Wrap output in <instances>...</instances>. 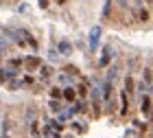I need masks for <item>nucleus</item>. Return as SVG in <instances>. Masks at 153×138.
<instances>
[{
  "label": "nucleus",
  "instance_id": "nucleus-16",
  "mask_svg": "<svg viewBox=\"0 0 153 138\" xmlns=\"http://www.w3.org/2000/svg\"><path fill=\"white\" fill-rule=\"evenodd\" d=\"M48 75H53V68H48V66H44V68H42V77H48Z\"/></svg>",
  "mask_w": 153,
  "mask_h": 138
},
{
  "label": "nucleus",
  "instance_id": "nucleus-19",
  "mask_svg": "<svg viewBox=\"0 0 153 138\" xmlns=\"http://www.w3.org/2000/svg\"><path fill=\"white\" fill-rule=\"evenodd\" d=\"M39 7H44V9H46V7H48V0H39Z\"/></svg>",
  "mask_w": 153,
  "mask_h": 138
},
{
  "label": "nucleus",
  "instance_id": "nucleus-8",
  "mask_svg": "<svg viewBox=\"0 0 153 138\" xmlns=\"http://www.w3.org/2000/svg\"><path fill=\"white\" fill-rule=\"evenodd\" d=\"M24 64H26V68H29V70H33V68H37V66H39V59H37V57H29V59L24 61Z\"/></svg>",
  "mask_w": 153,
  "mask_h": 138
},
{
  "label": "nucleus",
  "instance_id": "nucleus-20",
  "mask_svg": "<svg viewBox=\"0 0 153 138\" xmlns=\"http://www.w3.org/2000/svg\"><path fill=\"white\" fill-rule=\"evenodd\" d=\"M144 2H147V4H151V2H153V0H144Z\"/></svg>",
  "mask_w": 153,
  "mask_h": 138
},
{
  "label": "nucleus",
  "instance_id": "nucleus-6",
  "mask_svg": "<svg viewBox=\"0 0 153 138\" xmlns=\"http://www.w3.org/2000/svg\"><path fill=\"white\" fill-rule=\"evenodd\" d=\"M125 92L134 94V77H131V75H127V79H125Z\"/></svg>",
  "mask_w": 153,
  "mask_h": 138
},
{
  "label": "nucleus",
  "instance_id": "nucleus-13",
  "mask_svg": "<svg viewBox=\"0 0 153 138\" xmlns=\"http://www.w3.org/2000/svg\"><path fill=\"white\" fill-rule=\"evenodd\" d=\"M48 107H51V112H59V110H61V105L57 101H51V103H48Z\"/></svg>",
  "mask_w": 153,
  "mask_h": 138
},
{
  "label": "nucleus",
  "instance_id": "nucleus-5",
  "mask_svg": "<svg viewBox=\"0 0 153 138\" xmlns=\"http://www.w3.org/2000/svg\"><path fill=\"white\" fill-rule=\"evenodd\" d=\"M64 99H66V101H70V103L76 101V92H74V88H70V86L64 88Z\"/></svg>",
  "mask_w": 153,
  "mask_h": 138
},
{
  "label": "nucleus",
  "instance_id": "nucleus-1",
  "mask_svg": "<svg viewBox=\"0 0 153 138\" xmlns=\"http://www.w3.org/2000/svg\"><path fill=\"white\" fill-rule=\"evenodd\" d=\"M101 94H103V90L99 86H94L92 88V101H94V116L96 119L101 116Z\"/></svg>",
  "mask_w": 153,
  "mask_h": 138
},
{
  "label": "nucleus",
  "instance_id": "nucleus-2",
  "mask_svg": "<svg viewBox=\"0 0 153 138\" xmlns=\"http://www.w3.org/2000/svg\"><path fill=\"white\" fill-rule=\"evenodd\" d=\"M99 40H101V26H92V31H90V51L99 48Z\"/></svg>",
  "mask_w": 153,
  "mask_h": 138
},
{
  "label": "nucleus",
  "instance_id": "nucleus-14",
  "mask_svg": "<svg viewBox=\"0 0 153 138\" xmlns=\"http://www.w3.org/2000/svg\"><path fill=\"white\" fill-rule=\"evenodd\" d=\"M4 81H9V75H7V68L4 70L0 68V84H4Z\"/></svg>",
  "mask_w": 153,
  "mask_h": 138
},
{
  "label": "nucleus",
  "instance_id": "nucleus-3",
  "mask_svg": "<svg viewBox=\"0 0 153 138\" xmlns=\"http://www.w3.org/2000/svg\"><path fill=\"white\" fill-rule=\"evenodd\" d=\"M109 59H112V46H103V51H101V59H99V66L101 68H105L109 64Z\"/></svg>",
  "mask_w": 153,
  "mask_h": 138
},
{
  "label": "nucleus",
  "instance_id": "nucleus-4",
  "mask_svg": "<svg viewBox=\"0 0 153 138\" xmlns=\"http://www.w3.org/2000/svg\"><path fill=\"white\" fill-rule=\"evenodd\" d=\"M127 110H129V94L127 92H120V114H127Z\"/></svg>",
  "mask_w": 153,
  "mask_h": 138
},
{
  "label": "nucleus",
  "instance_id": "nucleus-9",
  "mask_svg": "<svg viewBox=\"0 0 153 138\" xmlns=\"http://www.w3.org/2000/svg\"><path fill=\"white\" fill-rule=\"evenodd\" d=\"M142 112L144 114H149V110H151V99H149V96H142Z\"/></svg>",
  "mask_w": 153,
  "mask_h": 138
},
{
  "label": "nucleus",
  "instance_id": "nucleus-15",
  "mask_svg": "<svg viewBox=\"0 0 153 138\" xmlns=\"http://www.w3.org/2000/svg\"><path fill=\"white\" fill-rule=\"evenodd\" d=\"M109 7H112V0H105V7H103V16H109Z\"/></svg>",
  "mask_w": 153,
  "mask_h": 138
},
{
  "label": "nucleus",
  "instance_id": "nucleus-17",
  "mask_svg": "<svg viewBox=\"0 0 153 138\" xmlns=\"http://www.w3.org/2000/svg\"><path fill=\"white\" fill-rule=\"evenodd\" d=\"M76 90H79V94H81V96H85V94H88V86H79Z\"/></svg>",
  "mask_w": 153,
  "mask_h": 138
},
{
  "label": "nucleus",
  "instance_id": "nucleus-18",
  "mask_svg": "<svg viewBox=\"0 0 153 138\" xmlns=\"http://www.w3.org/2000/svg\"><path fill=\"white\" fill-rule=\"evenodd\" d=\"M72 125H74V129H76V132H83V129H85V127L81 125V123H72Z\"/></svg>",
  "mask_w": 153,
  "mask_h": 138
},
{
  "label": "nucleus",
  "instance_id": "nucleus-12",
  "mask_svg": "<svg viewBox=\"0 0 153 138\" xmlns=\"http://www.w3.org/2000/svg\"><path fill=\"white\" fill-rule=\"evenodd\" d=\"M51 96H53V99H59V96H64L61 88H53V90H51Z\"/></svg>",
  "mask_w": 153,
  "mask_h": 138
},
{
  "label": "nucleus",
  "instance_id": "nucleus-11",
  "mask_svg": "<svg viewBox=\"0 0 153 138\" xmlns=\"http://www.w3.org/2000/svg\"><path fill=\"white\" fill-rule=\"evenodd\" d=\"M70 51H72V46L68 44V42H61V44H59V53L66 55V53H70Z\"/></svg>",
  "mask_w": 153,
  "mask_h": 138
},
{
  "label": "nucleus",
  "instance_id": "nucleus-10",
  "mask_svg": "<svg viewBox=\"0 0 153 138\" xmlns=\"http://www.w3.org/2000/svg\"><path fill=\"white\" fill-rule=\"evenodd\" d=\"M48 127H51L53 132H61V129H64V125H61L59 121H48Z\"/></svg>",
  "mask_w": 153,
  "mask_h": 138
},
{
  "label": "nucleus",
  "instance_id": "nucleus-7",
  "mask_svg": "<svg viewBox=\"0 0 153 138\" xmlns=\"http://www.w3.org/2000/svg\"><path fill=\"white\" fill-rule=\"evenodd\" d=\"M142 72H144L142 75V81H144V84H149V86H153V72H151V68H144Z\"/></svg>",
  "mask_w": 153,
  "mask_h": 138
}]
</instances>
